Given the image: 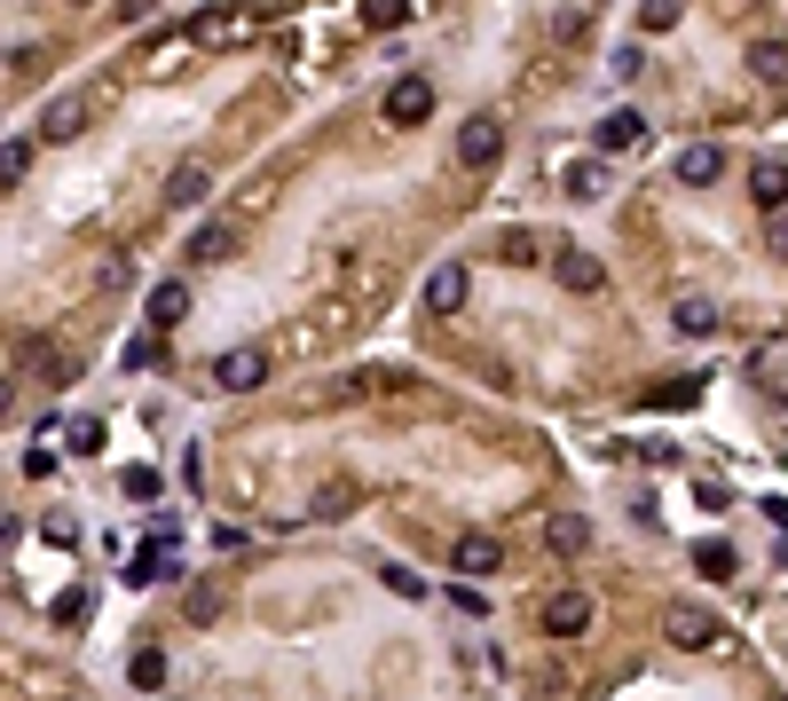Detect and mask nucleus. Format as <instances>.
Listing matches in <instances>:
<instances>
[{
  "mask_svg": "<svg viewBox=\"0 0 788 701\" xmlns=\"http://www.w3.org/2000/svg\"><path fill=\"white\" fill-rule=\"evenodd\" d=\"M663 639L686 647V654H710L717 647V615L702 607V599H670V607H663Z\"/></svg>",
  "mask_w": 788,
  "mask_h": 701,
  "instance_id": "obj_1",
  "label": "nucleus"
},
{
  "mask_svg": "<svg viewBox=\"0 0 788 701\" xmlns=\"http://www.w3.org/2000/svg\"><path fill=\"white\" fill-rule=\"evenodd\" d=\"M269 371H276V355H269V347H229V355H213V386H221V394H253V386H269Z\"/></svg>",
  "mask_w": 788,
  "mask_h": 701,
  "instance_id": "obj_2",
  "label": "nucleus"
},
{
  "mask_svg": "<svg viewBox=\"0 0 788 701\" xmlns=\"http://www.w3.org/2000/svg\"><path fill=\"white\" fill-rule=\"evenodd\" d=\"M497 158H505V126L497 119H466L457 126V165H466V174H489Z\"/></svg>",
  "mask_w": 788,
  "mask_h": 701,
  "instance_id": "obj_3",
  "label": "nucleus"
},
{
  "mask_svg": "<svg viewBox=\"0 0 788 701\" xmlns=\"http://www.w3.org/2000/svg\"><path fill=\"white\" fill-rule=\"evenodd\" d=\"M386 126H426V111H434V79H418V72H403V79H394L386 87Z\"/></svg>",
  "mask_w": 788,
  "mask_h": 701,
  "instance_id": "obj_4",
  "label": "nucleus"
},
{
  "mask_svg": "<svg viewBox=\"0 0 788 701\" xmlns=\"http://www.w3.org/2000/svg\"><path fill=\"white\" fill-rule=\"evenodd\" d=\"M591 615H600V607H591L583 591H552L537 623H544V639H583V630H591Z\"/></svg>",
  "mask_w": 788,
  "mask_h": 701,
  "instance_id": "obj_5",
  "label": "nucleus"
},
{
  "mask_svg": "<svg viewBox=\"0 0 788 701\" xmlns=\"http://www.w3.org/2000/svg\"><path fill=\"white\" fill-rule=\"evenodd\" d=\"M450 567L481 583V576H497V567H505V544H497V537H481V528H466V537L450 544Z\"/></svg>",
  "mask_w": 788,
  "mask_h": 701,
  "instance_id": "obj_6",
  "label": "nucleus"
},
{
  "mask_svg": "<svg viewBox=\"0 0 788 701\" xmlns=\"http://www.w3.org/2000/svg\"><path fill=\"white\" fill-rule=\"evenodd\" d=\"M717 174H726V150H717V143H686V150L670 158V182H678V189H710Z\"/></svg>",
  "mask_w": 788,
  "mask_h": 701,
  "instance_id": "obj_7",
  "label": "nucleus"
},
{
  "mask_svg": "<svg viewBox=\"0 0 788 701\" xmlns=\"http://www.w3.org/2000/svg\"><path fill=\"white\" fill-rule=\"evenodd\" d=\"M466 292H473V276L457 269V260H442V269L426 276V316H457V308H466Z\"/></svg>",
  "mask_w": 788,
  "mask_h": 701,
  "instance_id": "obj_8",
  "label": "nucleus"
},
{
  "mask_svg": "<svg viewBox=\"0 0 788 701\" xmlns=\"http://www.w3.org/2000/svg\"><path fill=\"white\" fill-rule=\"evenodd\" d=\"M552 276H561L568 292H600V284H607V269H600L583 245H552Z\"/></svg>",
  "mask_w": 788,
  "mask_h": 701,
  "instance_id": "obj_9",
  "label": "nucleus"
},
{
  "mask_svg": "<svg viewBox=\"0 0 788 701\" xmlns=\"http://www.w3.org/2000/svg\"><path fill=\"white\" fill-rule=\"evenodd\" d=\"M544 552H552V559H583V552H591V520H583V513H552V520H544Z\"/></svg>",
  "mask_w": 788,
  "mask_h": 701,
  "instance_id": "obj_10",
  "label": "nucleus"
},
{
  "mask_svg": "<svg viewBox=\"0 0 788 701\" xmlns=\"http://www.w3.org/2000/svg\"><path fill=\"white\" fill-rule=\"evenodd\" d=\"M206 189H213V165L206 158H182L174 182H167V206H206Z\"/></svg>",
  "mask_w": 788,
  "mask_h": 701,
  "instance_id": "obj_11",
  "label": "nucleus"
},
{
  "mask_svg": "<svg viewBox=\"0 0 788 701\" xmlns=\"http://www.w3.org/2000/svg\"><path fill=\"white\" fill-rule=\"evenodd\" d=\"M24 362H32V371H40L48 386H72V379H79V355H63L56 340H32V347H24Z\"/></svg>",
  "mask_w": 788,
  "mask_h": 701,
  "instance_id": "obj_12",
  "label": "nucleus"
},
{
  "mask_svg": "<svg viewBox=\"0 0 788 701\" xmlns=\"http://www.w3.org/2000/svg\"><path fill=\"white\" fill-rule=\"evenodd\" d=\"M749 197H758L765 213H780V206H788V165H780V158H758V165H749Z\"/></svg>",
  "mask_w": 788,
  "mask_h": 701,
  "instance_id": "obj_13",
  "label": "nucleus"
},
{
  "mask_svg": "<svg viewBox=\"0 0 788 701\" xmlns=\"http://www.w3.org/2000/svg\"><path fill=\"white\" fill-rule=\"evenodd\" d=\"M79 126H87V103H79V95H56L48 119H40V143H72Z\"/></svg>",
  "mask_w": 788,
  "mask_h": 701,
  "instance_id": "obj_14",
  "label": "nucleus"
},
{
  "mask_svg": "<svg viewBox=\"0 0 788 701\" xmlns=\"http://www.w3.org/2000/svg\"><path fill=\"white\" fill-rule=\"evenodd\" d=\"M182 316H189V284H182V276H167V284L150 292V331H174Z\"/></svg>",
  "mask_w": 788,
  "mask_h": 701,
  "instance_id": "obj_15",
  "label": "nucleus"
},
{
  "mask_svg": "<svg viewBox=\"0 0 788 701\" xmlns=\"http://www.w3.org/2000/svg\"><path fill=\"white\" fill-rule=\"evenodd\" d=\"M647 143V119L639 111H607L600 119V150H639Z\"/></svg>",
  "mask_w": 788,
  "mask_h": 701,
  "instance_id": "obj_16",
  "label": "nucleus"
},
{
  "mask_svg": "<svg viewBox=\"0 0 788 701\" xmlns=\"http://www.w3.org/2000/svg\"><path fill=\"white\" fill-rule=\"evenodd\" d=\"M694 567H702L710 583H734V576H741V552H734L726 537H710V544H694Z\"/></svg>",
  "mask_w": 788,
  "mask_h": 701,
  "instance_id": "obj_17",
  "label": "nucleus"
},
{
  "mask_svg": "<svg viewBox=\"0 0 788 701\" xmlns=\"http://www.w3.org/2000/svg\"><path fill=\"white\" fill-rule=\"evenodd\" d=\"M174 576V544H143V559L135 567H126V583H135V591H150V583H167Z\"/></svg>",
  "mask_w": 788,
  "mask_h": 701,
  "instance_id": "obj_18",
  "label": "nucleus"
},
{
  "mask_svg": "<svg viewBox=\"0 0 788 701\" xmlns=\"http://www.w3.org/2000/svg\"><path fill=\"white\" fill-rule=\"evenodd\" d=\"M229 253H237V229H229V221H206L189 237V260H229Z\"/></svg>",
  "mask_w": 788,
  "mask_h": 701,
  "instance_id": "obj_19",
  "label": "nucleus"
},
{
  "mask_svg": "<svg viewBox=\"0 0 788 701\" xmlns=\"http://www.w3.org/2000/svg\"><path fill=\"white\" fill-rule=\"evenodd\" d=\"M678 331H686V340H717V308H710V299H678V316H670Z\"/></svg>",
  "mask_w": 788,
  "mask_h": 701,
  "instance_id": "obj_20",
  "label": "nucleus"
},
{
  "mask_svg": "<svg viewBox=\"0 0 788 701\" xmlns=\"http://www.w3.org/2000/svg\"><path fill=\"white\" fill-rule=\"evenodd\" d=\"M126 686L158 693V686H167V654H158V647H135V662H126Z\"/></svg>",
  "mask_w": 788,
  "mask_h": 701,
  "instance_id": "obj_21",
  "label": "nucleus"
},
{
  "mask_svg": "<svg viewBox=\"0 0 788 701\" xmlns=\"http://www.w3.org/2000/svg\"><path fill=\"white\" fill-rule=\"evenodd\" d=\"M600 189H607V165H600V158H576V165H568V197H576V206H591Z\"/></svg>",
  "mask_w": 788,
  "mask_h": 701,
  "instance_id": "obj_22",
  "label": "nucleus"
},
{
  "mask_svg": "<svg viewBox=\"0 0 788 701\" xmlns=\"http://www.w3.org/2000/svg\"><path fill=\"white\" fill-rule=\"evenodd\" d=\"M749 72L758 79H788V40H758L749 48Z\"/></svg>",
  "mask_w": 788,
  "mask_h": 701,
  "instance_id": "obj_23",
  "label": "nucleus"
},
{
  "mask_svg": "<svg viewBox=\"0 0 788 701\" xmlns=\"http://www.w3.org/2000/svg\"><path fill=\"white\" fill-rule=\"evenodd\" d=\"M63 450H72V457H95V450H103V418H72V426H63Z\"/></svg>",
  "mask_w": 788,
  "mask_h": 701,
  "instance_id": "obj_24",
  "label": "nucleus"
},
{
  "mask_svg": "<svg viewBox=\"0 0 788 701\" xmlns=\"http://www.w3.org/2000/svg\"><path fill=\"white\" fill-rule=\"evenodd\" d=\"M340 513H355V481H323V496H316V520H340Z\"/></svg>",
  "mask_w": 788,
  "mask_h": 701,
  "instance_id": "obj_25",
  "label": "nucleus"
},
{
  "mask_svg": "<svg viewBox=\"0 0 788 701\" xmlns=\"http://www.w3.org/2000/svg\"><path fill=\"white\" fill-rule=\"evenodd\" d=\"M32 174V143H0V189H16Z\"/></svg>",
  "mask_w": 788,
  "mask_h": 701,
  "instance_id": "obj_26",
  "label": "nucleus"
},
{
  "mask_svg": "<svg viewBox=\"0 0 788 701\" xmlns=\"http://www.w3.org/2000/svg\"><path fill=\"white\" fill-rule=\"evenodd\" d=\"M189 32H197V40H229V32H245L237 16H221V9H197L189 16Z\"/></svg>",
  "mask_w": 788,
  "mask_h": 701,
  "instance_id": "obj_27",
  "label": "nucleus"
},
{
  "mask_svg": "<svg viewBox=\"0 0 788 701\" xmlns=\"http://www.w3.org/2000/svg\"><path fill=\"white\" fill-rule=\"evenodd\" d=\"M497 253H505V260H520V269H529V260L544 253V237H529V229H505V237H497Z\"/></svg>",
  "mask_w": 788,
  "mask_h": 701,
  "instance_id": "obj_28",
  "label": "nucleus"
},
{
  "mask_svg": "<svg viewBox=\"0 0 788 701\" xmlns=\"http://www.w3.org/2000/svg\"><path fill=\"white\" fill-rule=\"evenodd\" d=\"M221 607V583H189V623H213Z\"/></svg>",
  "mask_w": 788,
  "mask_h": 701,
  "instance_id": "obj_29",
  "label": "nucleus"
},
{
  "mask_svg": "<svg viewBox=\"0 0 788 701\" xmlns=\"http://www.w3.org/2000/svg\"><path fill=\"white\" fill-rule=\"evenodd\" d=\"M552 32H561V40H583V32H591V9H561V16H552Z\"/></svg>",
  "mask_w": 788,
  "mask_h": 701,
  "instance_id": "obj_30",
  "label": "nucleus"
},
{
  "mask_svg": "<svg viewBox=\"0 0 788 701\" xmlns=\"http://www.w3.org/2000/svg\"><path fill=\"white\" fill-rule=\"evenodd\" d=\"M40 537H48V544H72V537H79V520H72V513H48V520H40Z\"/></svg>",
  "mask_w": 788,
  "mask_h": 701,
  "instance_id": "obj_31",
  "label": "nucleus"
},
{
  "mask_svg": "<svg viewBox=\"0 0 788 701\" xmlns=\"http://www.w3.org/2000/svg\"><path fill=\"white\" fill-rule=\"evenodd\" d=\"M79 615H87V591H63V599H56V623L79 630Z\"/></svg>",
  "mask_w": 788,
  "mask_h": 701,
  "instance_id": "obj_32",
  "label": "nucleus"
},
{
  "mask_svg": "<svg viewBox=\"0 0 788 701\" xmlns=\"http://www.w3.org/2000/svg\"><path fill=\"white\" fill-rule=\"evenodd\" d=\"M403 16H410V9H394V0H379V9H364V24H371V32H394Z\"/></svg>",
  "mask_w": 788,
  "mask_h": 701,
  "instance_id": "obj_33",
  "label": "nucleus"
},
{
  "mask_svg": "<svg viewBox=\"0 0 788 701\" xmlns=\"http://www.w3.org/2000/svg\"><path fill=\"white\" fill-rule=\"evenodd\" d=\"M765 245H773V253H780V260H788V206H780V213H773V229H765Z\"/></svg>",
  "mask_w": 788,
  "mask_h": 701,
  "instance_id": "obj_34",
  "label": "nucleus"
},
{
  "mask_svg": "<svg viewBox=\"0 0 788 701\" xmlns=\"http://www.w3.org/2000/svg\"><path fill=\"white\" fill-rule=\"evenodd\" d=\"M16 537H24V520H16V513H0V544H16Z\"/></svg>",
  "mask_w": 788,
  "mask_h": 701,
  "instance_id": "obj_35",
  "label": "nucleus"
},
{
  "mask_svg": "<svg viewBox=\"0 0 788 701\" xmlns=\"http://www.w3.org/2000/svg\"><path fill=\"white\" fill-rule=\"evenodd\" d=\"M9 394H16V379H9V371H0V410H9Z\"/></svg>",
  "mask_w": 788,
  "mask_h": 701,
  "instance_id": "obj_36",
  "label": "nucleus"
}]
</instances>
